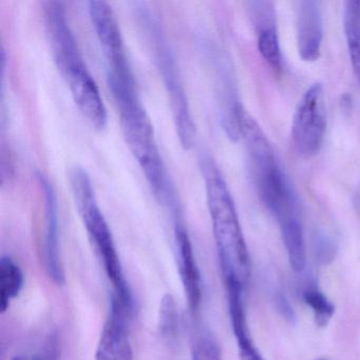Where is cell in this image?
<instances>
[{"instance_id":"6da1fadb","label":"cell","mask_w":360,"mask_h":360,"mask_svg":"<svg viewBox=\"0 0 360 360\" xmlns=\"http://www.w3.org/2000/svg\"><path fill=\"white\" fill-rule=\"evenodd\" d=\"M207 205L225 283L245 288L250 276V252L229 186L210 158L202 160Z\"/></svg>"},{"instance_id":"7a4b0ae2","label":"cell","mask_w":360,"mask_h":360,"mask_svg":"<svg viewBox=\"0 0 360 360\" xmlns=\"http://www.w3.org/2000/svg\"><path fill=\"white\" fill-rule=\"evenodd\" d=\"M117 104L127 146L142 168L155 197L165 207L178 214L176 189L162 160L153 124L139 96L124 98Z\"/></svg>"},{"instance_id":"3957f363","label":"cell","mask_w":360,"mask_h":360,"mask_svg":"<svg viewBox=\"0 0 360 360\" xmlns=\"http://www.w3.org/2000/svg\"><path fill=\"white\" fill-rule=\"evenodd\" d=\"M68 179L79 216L102 258L105 271L112 284V296L126 302H134L129 286L124 277L123 267L110 227L101 212L89 174L84 168L75 166L69 170Z\"/></svg>"},{"instance_id":"277c9868","label":"cell","mask_w":360,"mask_h":360,"mask_svg":"<svg viewBox=\"0 0 360 360\" xmlns=\"http://www.w3.org/2000/svg\"><path fill=\"white\" fill-rule=\"evenodd\" d=\"M245 147L259 197L279 225L301 219L296 191L278 163L267 136H256Z\"/></svg>"},{"instance_id":"5b68a950","label":"cell","mask_w":360,"mask_h":360,"mask_svg":"<svg viewBox=\"0 0 360 360\" xmlns=\"http://www.w3.org/2000/svg\"><path fill=\"white\" fill-rule=\"evenodd\" d=\"M148 35L153 41L155 63L165 84L166 91L169 96L174 113V125L181 145L184 149H191L195 142V125L189 108L186 94L183 88L180 75L176 70V62L172 50L159 25L150 18L146 20Z\"/></svg>"},{"instance_id":"8992f818","label":"cell","mask_w":360,"mask_h":360,"mask_svg":"<svg viewBox=\"0 0 360 360\" xmlns=\"http://www.w3.org/2000/svg\"><path fill=\"white\" fill-rule=\"evenodd\" d=\"M89 15L106 60L109 88L136 87L121 29L112 8L103 0H92L89 3Z\"/></svg>"},{"instance_id":"52a82bcc","label":"cell","mask_w":360,"mask_h":360,"mask_svg":"<svg viewBox=\"0 0 360 360\" xmlns=\"http://www.w3.org/2000/svg\"><path fill=\"white\" fill-rule=\"evenodd\" d=\"M326 131V107L323 86L315 83L302 94L292 121L295 148L303 157L317 155L323 145Z\"/></svg>"},{"instance_id":"ba28073f","label":"cell","mask_w":360,"mask_h":360,"mask_svg":"<svg viewBox=\"0 0 360 360\" xmlns=\"http://www.w3.org/2000/svg\"><path fill=\"white\" fill-rule=\"evenodd\" d=\"M45 25L54 60L63 77L86 66L62 3H46Z\"/></svg>"},{"instance_id":"9c48e42d","label":"cell","mask_w":360,"mask_h":360,"mask_svg":"<svg viewBox=\"0 0 360 360\" xmlns=\"http://www.w3.org/2000/svg\"><path fill=\"white\" fill-rule=\"evenodd\" d=\"M134 303L112 296L110 313L101 333L96 360H134L129 336V323Z\"/></svg>"},{"instance_id":"30bf717a","label":"cell","mask_w":360,"mask_h":360,"mask_svg":"<svg viewBox=\"0 0 360 360\" xmlns=\"http://www.w3.org/2000/svg\"><path fill=\"white\" fill-rule=\"evenodd\" d=\"M37 180L39 186L43 189L46 202V269L50 278L56 284H63L65 282V273L60 252L58 199L53 187L45 176L41 174H37Z\"/></svg>"},{"instance_id":"8fae6325","label":"cell","mask_w":360,"mask_h":360,"mask_svg":"<svg viewBox=\"0 0 360 360\" xmlns=\"http://www.w3.org/2000/svg\"><path fill=\"white\" fill-rule=\"evenodd\" d=\"M323 20L319 4L304 0L299 4L297 14V49L304 62H315L321 54Z\"/></svg>"},{"instance_id":"7c38bea8","label":"cell","mask_w":360,"mask_h":360,"mask_svg":"<svg viewBox=\"0 0 360 360\" xmlns=\"http://www.w3.org/2000/svg\"><path fill=\"white\" fill-rule=\"evenodd\" d=\"M176 252H178L179 271L182 280L183 288L188 301L189 307L197 311L201 303V274L193 254V244L184 225L176 222L174 229Z\"/></svg>"},{"instance_id":"4fadbf2b","label":"cell","mask_w":360,"mask_h":360,"mask_svg":"<svg viewBox=\"0 0 360 360\" xmlns=\"http://www.w3.org/2000/svg\"><path fill=\"white\" fill-rule=\"evenodd\" d=\"M254 5L259 52L263 60L274 70H280L282 66V56L276 28L275 9L273 4L269 1H258Z\"/></svg>"},{"instance_id":"5bb4252c","label":"cell","mask_w":360,"mask_h":360,"mask_svg":"<svg viewBox=\"0 0 360 360\" xmlns=\"http://www.w3.org/2000/svg\"><path fill=\"white\" fill-rule=\"evenodd\" d=\"M343 28L349 60L360 83V0H349L345 4Z\"/></svg>"},{"instance_id":"9a60e30c","label":"cell","mask_w":360,"mask_h":360,"mask_svg":"<svg viewBox=\"0 0 360 360\" xmlns=\"http://www.w3.org/2000/svg\"><path fill=\"white\" fill-rule=\"evenodd\" d=\"M280 231L290 267L296 273H301L307 263V246L301 219H296L280 225Z\"/></svg>"},{"instance_id":"2e32d148","label":"cell","mask_w":360,"mask_h":360,"mask_svg":"<svg viewBox=\"0 0 360 360\" xmlns=\"http://www.w3.org/2000/svg\"><path fill=\"white\" fill-rule=\"evenodd\" d=\"M24 285V274L9 256L0 259V311L5 313Z\"/></svg>"},{"instance_id":"e0dca14e","label":"cell","mask_w":360,"mask_h":360,"mask_svg":"<svg viewBox=\"0 0 360 360\" xmlns=\"http://www.w3.org/2000/svg\"><path fill=\"white\" fill-rule=\"evenodd\" d=\"M303 301L311 309L316 323L326 326L335 314V305L315 284H309L303 290Z\"/></svg>"},{"instance_id":"ac0fdd59","label":"cell","mask_w":360,"mask_h":360,"mask_svg":"<svg viewBox=\"0 0 360 360\" xmlns=\"http://www.w3.org/2000/svg\"><path fill=\"white\" fill-rule=\"evenodd\" d=\"M160 333L164 338L172 340L176 336L179 330V313L176 300L172 295H164L160 303Z\"/></svg>"},{"instance_id":"d6986e66","label":"cell","mask_w":360,"mask_h":360,"mask_svg":"<svg viewBox=\"0 0 360 360\" xmlns=\"http://www.w3.org/2000/svg\"><path fill=\"white\" fill-rule=\"evenodd\" d=\"M191 354V360H222L218 342L208 333H201L195 337Z\"/></svg>"},{"instance_id":"ffe728a7","label":"cell","mask_w":360,"mask_h":360,"mask_svg":"<svg viewBox=\"0 0 360 360\" xmlns=\"http://www.w3.org/2000/svg\"><path fill=\"white\" fill-rule=\"evenodd\" d=\"M237 339L238 347H239L240 360H263L257 347H255L250 332H244L235 334Z\"/></svg>"},{"instance_id":"44dd1931","label":"cell","mask_w":360,"mask_h":360,"mask_svg":"<svg viewBox=\"0 0 360 360\" xmlns=\"http://www.w3.org/2000/svg\"><path fill=\"white\" fill-rule=\"evenodd\" d=\"M31 360H58V343L56 335H52L46 341L43 351L39 355L33 356Z\"/></svg>"},{"instance_id":"7402d4cb","label":"cell","mask_w":360,"mask_h":360,"mask_svg":"<svg viewBox=\"0 0 360 360\" xmlns=\"http://www.w3.org/2000/svg\"><path fill=\"white\" fill-rule=\"evenodd\" d=\"M276 299L278 300V307L281 309L282 314H283L286 318L292 319V318H294V314H292V307H290V303L288 302V300H286L282 295H279V296Z\"/></svg>"},{"instance_id":"603a6c76","label":"cell","mask_w":360,"mask_h":360,"mask_svg":"<svg viewBox=\"0 0 360 360\" xmlns=\"http://www.w3.org/2000/svg\"><path fill=\"white\" fill-rule=\"evenodd\" d=\"M12 360H29L28 358L25 357V356H15Z\"/></svg>"},{"instance_id":"cb8c5ba5","label":"cell","mask_w":360,"mask_h":360,"mask_svg":"<svg viewBox=\"0 0 360 360\" xmlns=\"http://www.w3.org/2000/svg\"><path fill=\"white\" fill-rule=\"evenodd\" d=\"M316 360H328V359H326V358H318V359H316Z\"/></svg>"}]
</instances>
